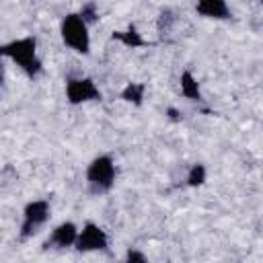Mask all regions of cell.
I'll list each match as a JSON object with an SVG mask.
<instances>
[{
  "mask_svg": "<svg viewBox=\"0 0 263 263\" xmlns=\"http://www.w3.org/2000/svg\"><path fill=\"white\" fill-rule=\"evenodd\" d=\"M0 53L4 60H10L31 80H35L43 72V60L39 58V47H37L35 35H23V37L2 43Z\"/></svg>",
  "mask_w": 263,
  "mask_h": 263,
  "instance_id": "6da1fadb",
  "label": "cell"
},
{
  "mask_svg": "<svg viewBox=\"0 0 263 263\" xmlns=\"http://www.w3.org/2000/svg\"><path fill=\"white\" fill-rule=\"evenodd\" d=\"M86 189L92 195H105L113 189L117 181V164L111 154H99L95 156L84 171Z\"/></svg>",
  "mask_w": 263,
  "mask_h": 263,
  "instance_id": "7a4b0ae2",
  "label": "cell"
},
{
  "mask_svg": "<svg viewBox=\"0 0 263 263\" xmlns=\"http://www.w3.org/2000/svg\"><path fill=\"white\" fill-rule=\"evenodd\" d=\"M90 25L84 21V16L78 12H68L60 21V37L62 43L72 49L78 55H88L90 53Z\"/></svg>",
  "mask_w": 263,
  "mask_h": 263,
  "instance_id": "3957f363",
  "label": "cell"
},
{
  "mask_svg": "<svg viewBox=\"0 0 263 263\" xmlns=\"http://www.w3.org/2000/svg\"><path fill=\"white\" fill-rule=\"evenodd\" d=\"M51 218V203L49 199H31L25 203L23 214H21V224H18V238L21 240H29L35 234H39L45 224Z\"/></svg>",
  "mask_w": 263,
  "mask_h": 263,
  "instance_id": "277c9868",
  "label": "cell"
},
{
  "mask_svg": "<svg viewBox=\"0 0 263 263\" xmlns=\"http://www.w3.org/2000/svg\"><path fill=\"white\" fill-rule=\"evenodd\" d=\"M64 97H66L68 105L80 107L86 103L101 101L103 92L90 76H70V78H66V84H64Z\"/></svg>",
  "mask_w": 263,
  "mask_h": 263,
  "instance_id": "5b68a950",
  "label": "cell"
},
{
  "mask_svg": "<svg viewBox=\"0 0 263 263\" xmlns=\"http://www.w3.org/2000/svg\"><path fill=\"white\" fill-rule=\"evenodd\" d=\"M109 249V234L103 226H99L92 220H86L80 226L78 232V240L74 245V251L78 253H99V251H107Z\"/></svg>",
  "mask_w": 263,
  "mask_h": 263,
  "instance_id": "8992f818",
  "label": "cell"
},
{
  "mask_svg": "<svg viewBox=\"0 0 263 263\" xmlns=\"http://www.w3.org/2000/svg\"><path fill=\"white\" fill-rule=\"evenodd\" d=\"M78 232L80 226L72 220H64L60 224H55L49 232V236L43 242V251H66V249H74L76 240H78Z\"/></svg>",
  "mask_w": 263,
  "mask_h": 263,
  "instance_id": "52a82bcc",
  "label": "cell"
},
{
  "mask_svg": "<svg viewBox=\"0 0 263 263\" xmlns=\"http://www.w3.org/2000/svg\"><path fill=\"white\" fill-rule=\"evenodd\" d=\"M195 12L201 18H210V21L232 18V10L226 0H195Z\"/></svg>",
  "mask_w": 263,
  "mask_h": 263,
  "instance_id": "ba28073f",
  "label": "cell"
},
{
  "mask_svg": "<svg viewBox=\"0 0 263 263\" xmlns=\"http://www.w3.org/2000/svg\"><path fill=\"white\" fill-rule=\"evenodd\" d=\"M179 88H181V95H183L187 101L199 103V101L203 99L199 80H197V76H195L191 70H183V72H181V76H179Z\"/></svg>",
  "mask_w": 263,
  "mask_h": 263,
  "instance_id": "9c48e42d",
  "label": "cell"
},
{
  "mask_svg": "<svg viewBox=\"0 0 263 263\" xmlns=\"http://www.w3.org/2000/svg\"><path fill=\"white\" fill-rule=\"evenodd\" d=\"M111 37H113L115 41L123 43L125 47H132V49H136V47H144V45H146L144 37L138 33L136 25H129L125 31H113V35H111Z\"/></svg>",
  "mask_w": 263,
  "mask_h": 263,
  "instance_id": "30bf717a",
  "label": "cell"
},
{
  "mask_svg": "<svg viewBox=\"0 0 263 263\" xmlns=\"http://www.w3.org/2000/svg\"><path fill=\"white\" fill-rule=\"evenodd\" d=\"M144 95H146V84H142V82H127L121 90V99L136 107H140L144 103Z\"/></svg>",
  "mask_w": 263,
  "mask_h": 263,
  "instance_id": "8fae6325",
  "label": "cell"
},
{
  "mask_svg": "<svg viewBox=\"0 0 263 263\" xmlns=\"http://www.w3.org/2000/svg\"><path fill=\"white\" fill-rule=\"evenodd\" d=\"M187 185L189 187H201L205 181H208V168L203 162H193L187 171V177H185Z\"/></svg>",
  "mask_w": 263,
  "mask_h": 263,
  "instance_id": "7c38bea8",
  "label": "cell"
},
{
  "mask_svg": "<svg viewBox=\"0 0 263 263\" xmlns=\"http://www.w3.org/2000/svg\"><path fill=\"white\" fill-rule=\"evenodd\" d=\"M80 14L84 16V21H86L88 25L97 23V18H99V10H97V4H95V2H86V4L80 8Z\"/></svg>",
  "mask_w": 263,
  "mask_h": 263,
  "instance_id": "4fadbf2b",
  "label": "cell"
},
{
  "mask_svg": "<svg viewBox=\"0 0 263 263\" xmlns=\"http://www.w3.org/2000/svg\"><path fill=\"white\" fill-rule=\"evenodd\" d=\"M123 259H125V263H146L148 261V257L142 251H138V249H127Z\"/></svg>",
  "mask_w": 263,
  "mask_h": 263,
  "instance_id": "5bb4252c",
  "label": "cell"
}]
</instances>
